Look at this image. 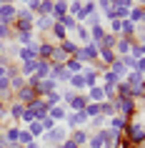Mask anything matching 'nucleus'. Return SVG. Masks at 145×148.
Segmentation results:
<instances>
[{
    "mask_svg": "<svg viewBox=\"0 0 145 148\" xmlns=\"http://www.w3.org/2000/svg\"><path fill=\"white\" fill-rule=\"evenodd\" d=\"M18 133H20V125H18V123L8 125V128H3V136H5V146H13V143H18Z\"/></svg>",
    "mask_w": 145,
    "mask_h": 148,
    "instance_id": "aec40b11",
    "label": "nucleus"
},
{
    "mask_svg": "<svg viewBox=\"0 0 145 148\" xmlns=\"http://www.w3.org/2000/svg\"><path fill=\"white\" fill-rule=\"evenodd\" d=\"M88 121L90 118L85 116V110H68V116H65V128H68V133L70 131H75V128H88Z\"/></svg>",
    "mask_w": 145,
    "mask_h": 148,
    "instance_id": "39448f33",
    "label": "nucleus"
},
{
    "mask_svg": "<svg viewBox=\"0 0 145 148\" xmlns=\"http://www.w3.org/2000/svg\"><path fill=\"white\" fill-rule=\"evenodd\" d=\"M40 123H43V131H53L55 125H58V123H55V121H53V118H50V116H45V118H43V121H40Z\"/></svg>",
    "mask_w": 145,
    "mask_h": 148,
    "instance_id": "a18cd8bd",
    "label": "nucleus"
},
{
    "mask_svg": "<svg viewBox=\"0 0 145 148\" xmlns=\"http://www.w3.org/2000/svg\"><path fill=\"white\" fill-rule=\"evenodd\" d=\"M108 70H110V73H113V75H115L118 80H125V75H128V68L123 65V60H120V58H118V60H115Z\"/></svg>",
    "mask_w": 145,
    "mask_h": 148,
    "instance_id": "393cba45",
    "label": "nucleus"
},
{
    "mask_svg": "<svg viewBox=\"0 0 145 148\" xmlns=\"http://www.w3.org/2000/svg\"><path fill=\"white\" fill-rule=\"evenodd\" d=\"M113 3H115V5H118V8H133V5H135V0H113Z\"/></svg>",
    "mask_w": 145,
    "mask_h": 148,
    "instance_id": "49530a36",
    "label": "nucleus"
},
{
    "mask_svg": "<svg viewBox=\"0 0 145 148\" xmlns=\"http://www.w3.org/2000/svg\"><path fill=\"white\" fill-rule=\"evenodd\" d=\"M88 103H90V101H88V95H85V93H78V95H75V101L70 103V110H83Z\"/></svg>",
    "mask_w": 145,
    "mask_h": 148,
    "instance_id": "f704fd0d",
    "label": "nucleus"
},
{
    "mask_svg": "<svg viewBox=\"0 0 145 148\" xmlns=\"http://www.w3.org/2000/svg\"><path fill=\"white\" fill-rule=\"evenodd\" d=\"M68 138L73 140V143H78L80 148H85V143H88V138H90V131H88V128H75V131L68 133Z\"/></svg>",
    "mask_w": 145,
    "mask_h": 148,
    "instance_id": "4468645a",
    "label": "nucleus"
},
{
    "mask_svg": "<svg viewBox=\"0 0 145 148\" xmlns=\"http://www.w3.org/2000/svg\"><path fill=\"white\" fill-rule=\"evenodd\" d=\"M53 50H55V43H53V40L40 38V43H38V60H50Z\"/></svg>",
    "mask_w": 145,
    "mask_h": 148,
    "instance_id": "f8f14e48",
    "label": "nucleus"
},
{
    "mask_svg": "<svg viewBox=\"0 0 145 148\" xmlns=\"http://www.w3.org/2000/svg\"><path fill=\"white\" fill-rule=\"evenodd\" d=\"M118 95L120 98H130V86L125 80H118Z\"/></svg>",
    "mask_w": 145,
    "mask_h": 148,
    "instance_id": "c03bdc74",
    "label": "nucleus"
},
{
    "mask_svg": "<svg viewBox=\"0 0 145 148\" xmlns=\"http://www.w3.org/2000/svg\"><path fill=\"white\" fill-rule=\"evenodd\" d=\"M98 53H100V48L95 45V43H88V45H80V48H78V53L73 55V58H78L83 65H93V63L98 60Z\"/></svg>",
    "mask_w": 145,
    "mask_h": 148,
    "instance_id": "423d86ee",
    "label": "nucleus"
},
{
    "mask_svg": "<svg viewBox=\"0 0 145 148\" xmlns=\"http://www.w3.org/2000/svg\"><path fill=\"white\" fill-rule=\"evenodd\" d=\"M83 13H85V18L95 15V13H98V3H95V0H83Z\"/></svg>",
    "mask_w": 145,
    "mask_h": 148,
    "instance_id": "ea45409f",
    "label": "nucleus"
},
{
    "mask_svg": "<svg viewBox=\"0 0 145 148\" xmlns=\"http://www.w3.org/2000/svg\"><path fill=\"white\" fill-rule=\"evenodd\" d=\"M25 108H28V110L33 113V116H35V121H43V118L48 116V106L43 103V98H40V95L30 103V106H25Z\"/></svg>",
    "mask_w": 145,
    "mask_h": 148,
    "instance_id": "9b49d317",
    "label": "nucleus"
},
{
    "mask_svg": "<svg viewBox=\"0 0 145 148\" xmlns=\"http://www.w3.org/2000/svg\"><path fill=\"white\" fill-rule=\"evenodd\" d=\"M133 70H138V73H143V75H145V58H138V60H135V68H133Z\"/></svg>",
    "mask_w": 145,
    "mask_h": 148,
    "instance_id": "09e8293b",
    "label": "nucleus"
},
{
    "mask_svg": "<svg viewBox=\"0 0 145 148\" xmlns=\"http://www.w3.org/2000/svg\"><path fill=\"white\" fill-rule=\"evenodd\" d=\"M45 38H48V40H53L55 45H58V43H63V40H68V38H70V33L65 30V28H63L60 23H55V25H53V30L48 33Z\"/></svg>",
    "mask_w": 145,
    "mask_h": 148,
    "instance_id": "ddd939ff",
    "label": "nucleus"
},
{
    "mask_svg": "<svg viewBox=\"0 0 145 148\" xmlns=\"http://www.w3.org/2000/svg\"><path fill=\"white\" fill-rule=\"evenodd\" d=\"M83 78H85V86L93 88V86H100V73L93 65H85L83 68Z\"/></svg>",
    "mask_w": 145,
    "mask_h": 148,
    "instance_id": "dca6fc26",
    "label": "nucleus"
},
{
    "mask_svg": "<svg viewBox=\"0 0 145 148\" xmlns=\"http://www.w3.org/2000/svg\"><path fill=\"white\" fill-rule=\"evenodd\" d=\"M65 138H68V128H65L63 123H58L53 131H45V133H43V136L38 138V143H40V148H45V146L48 148H58Z\"/></svg>",
    "mask_w": 145,
    "mask_h": 148,
    "instance_id": "f257e3e1",
    "label": "nucleus"
},
{
    "mask_svg": "<svg viewBox=\"0 0 145 148\" xmlns=\"http://www.w3.org/2000/svg\"><path fill=\"white\" fill-rule=\"evenodd\" d=\"M135 45V43H133V40L130 38H118V43H115V53H118V58H120V55H130V48Z\"/></svg>",
    "mask_w": 145,
    "mask_h": 148,
    "instance_id": "412c9836",
    "label": "nucleus"
},
{
    "mask_svg": "<svg viewBox=\"0 0 145 148\" xmlns=\"http://www.w3.org/2000/svg\"><path fill=\"white\" fill-rule=\"evenodd\" d=\"M25 113V106L23 103H18V101H10L8 103V118L13 121V123H18L20 125V116Z\"/></svg>",
    "mask_w": 145,
    "mask_h": 148,
    "instance_id": "2eb2a0df",
    "label": "nucleus"
},
{
    "mask_svg": "<svg viewBox=\"0 0 145 148\" xmlns=\"http://www.w3.org/2000/svg\"><path fill=\"white\" fill-rule=\"evenodd\" d=\"M8 148H25V146H20V143H13V146H8Z\"/></svg>",
    "mask_w": 145,
    "mask_h": 148,
    "instance_id": "6e6d98bb",
    "label": "nucleus"
},
{
    "mask_svg": "<svg viewBox=\"0 0 145 148\" xmlns=\"http://www.w3.org/2000/svg\"><path fill=\"white\" fill-rule=\"evenodd\" d=\"M128 20H130L133 25H143V23H145V8L133 5V8L128 10Z\"/></svg>",
    "mask_w": 145,
    "mask_h": 148,
    "instance_id": "a211bd4d",
    "label": "nucleus"
},
{
    "mask_svg": "<svg viewBox=\"0 0 145 148\" xmlns=\"http://www.w3.org/2000/svg\"><path fill=\"white\" fill-rule=\"evenodd\" d=\"M15 3H20V5H28V3H30V0H15Z\"/></svg>",
    "mask_w": 145,
    "mask_h": 148,
    "instance_id": "4d7b16f0",
    "label": "nucleus"
},
{
    "mask_svg": "<svg viewBox=\"0 0 145 148\" xmlns=\"http://www.w3.org/2000/svg\"><path fill=\"white\" fill-rule=\"evenodd\" d=\"M85 95H88V101L90 103H103L105 101V93H103V86H93L85 90Z\"/></svg>",
    "mask_w": 145,
    "mask_h": 148,
    "instance_id": "4be33fe9",
    "label": "nucleus"
},
{
    "mask_svg": "<svg viewBox=\"0 0 145 148\" xmlns=\"http://www.w3.org/2000/svg\"><path fill=\"white\" fill-rule=\"evenodd\" d=\"M25 148H40V143H38V140H33L30 146H25Z\"/></svg>",
    "mask_w": 145,
    "mask_h": 148,
    "instance_id": "864d4df0",
    "label": "nucleus"
},
{
    "mask_svg": "<svg viewBox=\"0 0 145 148\" xmlns=\"http://www.w3.org/2000/svg\"><path fill=\"white\" fill-rule=\"evenodd\" d=\"M95 3H108V0H95Z\"/></svg>",
    "mask_w": 145,
    "mask_h": 148,
    "instance_id": "052dcab7",
    "label": "nucleus"
},
{
    "mask_svg": "<svg viewBox=\"0 0 145 148\" xmlns=\"http://www.w3.org/2000/svg\"><path fill=\"white\" fill-rule=\"evenodd\" d=\"M45 148H48V146H45Z\"/></svg>",
    "mask_w": 145,
    "mask_h": 148,
    "instance_id": "e2e57ef3",
    "label": "nucleus"
},
{
    "mask_svg": "<svg viewBox=\"0 0 145 148\" xmlns=\"http://www.w3.org/2000/svg\"><path fill=\"white\" fill-rule=\"evenodd\" d=\"M135 5H140V8H145V0H135Z\"/></svg>",
    "mask_w": 145,
    "mask_h": 148,
    "instance_id": "5fc2aeb1",
    "label": "nucleus"
},
{
    "mask_svg": "<svg viewBox=\"0 0 145 148\" xmlns=\"http://www.w3.org/2000/svg\"><path fill=\"white\" fill-rule=\"evenodd\" d=\"M33 15L30 10L25 8V5H18V15H15V23H13V33H23V30H33Z\"/></svg>",
    "mask_w": 145,
    "mask_h": 148,
    "instance_id": "20e7f679",
    "label": "nucleus"
},
{
    "mask_svg": "<svg viewBox=\"0 0 145 148\" xmlns=\"http://www.w3.org/2000/svg\"><path fill=\"white\" fill-rule=\"evenodd\" d=\"M100 136H103V148H118V143H120V138H123V133H115V131H110V128H103Z\"/></svg>",
    "mask_w": 145,
    "mask_h": 148,
    "instance_id": "9d476101",
    "label": "nucleus"
},
{
    "mask_svg": "<svg viewBox=\"0 0 145 148\" xmlns=\"http://www.w3.org/2000/svg\"><path fill=\"white\" fill-rule=\"evenodd\" d=\"M43 103H45L48 108H53V106H58V103H63L60 101V88L53 90V93H48V95H43Z\"/></svg>",
    "mask_w": 145,
    "mask_h": 148,
    "instance_id": "7c9ffc66",
    "label": "nucleus"
},
{
    "mask_svg": "<svg viewBox=\"0 0 145 148\" xmlns=\"http://www.w3.org/2000/svg\"><path fill=\"white\" fill-rule=\"evenodd\" d=\"M123 136H125L130 143H135L138 148L145 146V125H143V121H140V116H135V118L128 121V128H125Z\"/></svg>",
    "mask_w": 145,
    "mask_h": 148,
    "instance_id": "f03ea898",
    "label": "nucleus"
},
{
    "mask_svg": "<svg viewBox=\"0 0 145 148\" xmlns=\"http://www.w3.org/2000/svg\"><path fill=\"white\" fill-rule=\"evenodd\" d=\"M25 8L30 10L33 15H38V8H40V0H30V3H28V5H25Z\"/></svg>",
    "mask_w": 145,
    "mask_h": 148,
    "instance_id": "de8ad7c7",
    "label": "nucleus"
},
{
    "mask_svg": "<svg viewBox=\"0 0 145 148\" xmlns=\"http://www.w3.org/2000/svg\"><path fill=\"white\" fill-rule=\"evenodd\" d=\"M15 15H18V5H15V3H5V5H0V23H5V25L13 28Z\"/></svg>",
    "mask_w": 145,
    "mask_h": 148,
    "instance_id": "6e6552de",
    "label": "nucleus"
},
{
    "mask_svg": "<svg viewBox=\"0 0 145 148\" xmlns=\"http://www.w3.org/2000/svg\"><path fill=\"white\" fill-rule=\"evenodd\" d=\"M53 25H55V20L50 15H35V20H33V30H35V35H48V33L53 30Z\"/></svg>",
    "mask_w": 145,
    "mask_h": 148,
    "instance_id": "0eeeda50",
    "label": "nucleus"
},
{
    "mask_svg": "<svg viewBox=\"0 0 145 148\" xmlns=\"http://www.w3.org/2000/svg\"><path fill=\"white\" fill-rule=\"evenodd\" d=\"M25 128L30 131V136H33V138H35V140H38L40 136H43V133H45V131H43V123H40V121H33V123H28V125H25Z\"/></svg>",
    "mask_w": 145,
    "mask_h": 148,
    "instance_id": "e433bc0d",
    "label": "nucleus"
},
{
    "mask_svg": "<svg viewBox=\"0 0 145 148\" xmlns=\"http://www.w3.org/2000/svg\"><path fill=\"white\" fill-rule=\"evenodd\" d=\"M138 33H140V35H145V23H143V25H138Z\"/></svg>",
    "mask_w": 145,
    "mask_h": 148,
    "instance_id": "603ef678",
    "label": "nucleus"
},
{
    "mask_svg": "<svg viewBox=\"0 0 145 148\" xmlns=\"http://www.w3.org/2000/svg\"><path fill=\"white\" fill-rule=\"evenodd\" d=\"M140 121H143V125H145V113H140Z\"/></svg>",
    "mask_w": 145,
    "mask_h": 148,
    "instance_id": "bf43d9fd",
    "label": "nucleus"
},
{
    "mask_svg": "<svg viewBox=\"0 0 145 148\" xmlns=\"http://www.w3.org/2000/svg\"><path fill=\"white\" fill-rule=\"evenodd\" d=\"M75 95H78V93L73 90V88H68V86L60 90V101H63V106H68V110H70V103L75 101Z\"/></svg>",
    "mask_w": 145,
    "mask_h": 148,
    "instance_id": "c756f323",
    "label": "nucleus"
},
{
    "mask_svg": "<svg viewBox=\"0 0 145 148\" xmlns=\"http://www.w3.org/2000/svg\"><path fill=\"white\" fill-rule=\"evenodd\" d=\"M5 3H15V0H0V5H5Z\"/></svg>",
    "mask_w": 145,
    "mask_h": 148,
    "instance_id": "13d9d810",
    "label": "nucleus"
},
{
    "mask_svg": "<svg viewBox=\"0 0 145 148\" xmlns=\"http://www.w3.org/2000/svg\"><path fill=\"white\" fill-rule=\"evenodd\" d=\"M58 48H60L65 55H70V58H73V55L78 53V48H80V45H78L75 40H70V38H68V40H63V43H58Z\"/></svg>",
    "mask_w": 145,
    "mask_h": 148,
    "instance_id": "cd10ccee",
    "label": "nucleus"
},
{
    "mask_svg": "<svg viewBox=\"0 0 145 148\" xmlns=\"http://www.w3.org/2000/svg\"><path fill=\"white\" fill-rule=\"evenodd\" d=\"M58 148H80V146H78V143H73L70 138H65V140H63V143H60Z\"/></svg>",
    "mask_w": 145,
    "mask_h": 148,
    "instance_id": "8fccbe9b",
    "label": "nucleus"
},
{
    "mask_svg": "<svg viewBox=\"0 0 145 148\" xmlns=\"http://www.w3.org/2000/svg\"><path fill=\"white\" fill-rule=\"evenodd\" d=\"M48 75H50V60H38L35 78H48Z\"/></svg>",
    "mask_w": 145,
    "mask_h": 148,
    "instance_id": "2f4dec72",
    "label": "nucleus"
},
{
    "mask_svg": "<svg viewBox=\"0 0 145 148\" xmlns=\"http://www.w3.org/2000/svg\"><path fill=\"white\" fill-rule=\"evenodd\" d=\"M58 23H60V25H63V28H65L68 33H75V28H78V20H75L73 15H63L60 20H58Z\"/></svg>",
    "mask_w": 145,
    "mask_h": 148,
    "instance_id": "72a5a7b5",
    "label": "nucleus"
},
{
    "mask_svg": "<svg viewBox=\"0 0 145 148\" xmlns=\"http://www.w3.org/2000/svg\"><path fill=\"white\" fill-rule=\"evenodd\" d=\"M83 63L78 60V58H68V60H65V70H68L70 75H78V73H83Z\"/></svg>",
    "mask_w": 145,
    "mask_h": 148,
    "instance_id": "bb28decb",
    "label": "nucleus"
},
{
    "mask_svg": "<svg viewBox=\"0 0 145 148\" xmlns=\"http://www.w3.org/2000/svg\"><path fill=\"white\" fill-rule=\"evenodd\" d=\"M8 80H10V90H13V93H18L20 88H25V86H28V78H23L20 73H18V75H10Z\"/></svg>",
    "mask_w": 145,
    "mask_h": 148,
    "instance_id": "c85d7f7f",
    "label": "nucleus"
},
{
    "mask_svg": "<svg viewBox=\"0 0 145 148\" xmlns=\"http://www.w3.org/2000/svg\"><path fill=\"white\" fill-rule=\"evenodd\" d=\"M85 146H88V148H103V136H100V131L90 133V138H88Z\"/></svg>",
    "mask_w": 145,
    "mask_h": 148,
    "instance_id": "58836bf2",
    "label": "nucleus"
},
{
    "mask_svg": "<svg viewBox=\"0 0 145 148\" xmlns=\"http://www.w3.org/2000/svg\"><path fill=\"white\" fill-rule=\"evenodd\" d=\"M50 13H53V0H40L38 15H50Z\"/></svg>",
    "mask_w": 145,
    "mask_h": 148,
    "instance_id": "79ce46f5",
    "label": "nucleus"
},
{
    "mask_svg": "<svg viewBox=\"0 0 145 148\" xmlns=\"http://www.w3.org/2000/svg\"><path fill=\"white\" fill-rule=\"evenodd\" d=\"M75 35H78V45H88V43H90V30H88V28H85L83 23H78V28H75Z\"/></svg>",
    "mask_w": 145,
    "mask_h": 148,
    "instance_id": "b1692460",
    "label": "nucleus"
},
{
    "mask_svg": "<svg viewBox=\"0 0 145 148\" xmlns=\"http://www.w3.org/2000/svg\"><path fill=\"white\" fill-rule=\"evenodd\" d=\"M88 30H90V43H95V45H98L100 43V38H103V35H105V28H103V25H95V28H88Z\"/></svg>",
    "mask_w": 145,
    "mask_h": 148,
    "instance_id": "c9c22d12",
    "label": "nucleus"
},
{
    "mask_svg": "<svg viewBox=\"0 0 145 148\" xmlns=\"http://www.w3.org/2000/svg\"><path fill=\"white\" fill-rule=\"evenodd\" d=\"M48 116L53 118L55 123H63V121H65V116H68V106L58 103V106H53V108H48Z\"/></svg>",
    "mask_w": 145,
    "mask_h": 148,
    "instance_id": "6ab92c4d",
    "label": "nucleus"
},
{
    "mask_svg": "<svg viewBox=\"0 0 145 148\" xmlns=\"http://www.w3.org/2000/svg\"><path fill=\"white\" fill-rule=\"evenodd\" d=\"M33 140H35V138H33V136H30V131L20 125V133H18V143H20V146H30Z\"/></svg>",
    "mask_w": 145,
    "mask_h": 148,
    "instance_id": "4c0bfd02",
    "label": "nucleus"
},
{
    "mask_svg": "<svg viewBox=\"0 0 145 148\" xmlns=\"http://www.w3.org/2000/svg\"><path fill=\"white\" fill-rule=\"evenodd\" d=\"M38 98V93L33 90L30 86H25V88H20L18 93H13V101H18V103H23V106H30L33 101Z\"/></svg>",
    "mask_w": 145,
    "mask_h": 148,
    "instance_id": "1a4fd4ad",
    "label": "nucleus"
},
{
    "mask_svg": "<svg viewBox=\"0 0 145 148\" xmlns=\"http://www.w3.org/2000/svg\"><path fill=\"white\" fill-rule=\"evenodd\" d=\"M0 78H8V65H0Z\"/></svg>",
    "mask_w": 145,
    "mask_h": 148,
    "instance_id": "3c124183",
    "label": "nucleus"
},
{
    "mask_svg": "<svg viewBox=\"0 0 145 148\" xmlns=\"http://www.w3.org/2000/svg\"><path fill=\"white\" fill-rule=\"evenodd\" d=\"M115 43H118V35H113V33H105V35L100 38L98 48H100V50H113V48H115Z\"/></svg>",
    "mask_w": 145,
    "mask_h": 148,
    "instance_id": "a878e982",
    "label": "nucleus"
},
{
    "mask_svg": "<svg viewBox=\"0 0 145 148\" xmlns=\"http://www.w3.org/2000/svg\"><path fill=\"white\" fill-rule=\"evenodd\" d=\"M100 116H103V118H113V116H118V113H115L113 101H103V103H100Z\"/></svg>",
    "mask_w": 145,
    "mask_h": 148,
    "instance_id": "473e14b6",
    "label": "nucleus"
},
{
    "mask_svg": "<svg viewBox=\"0 0 145 148\" xmlns=\"http://www.w3.org/2000/svg\"><path fill=\"white\" fill-rule=\"evenodd\" d=\"M113 106H115V113L123 116V118H128V121L138 116V101L135 98H120V95H118L113 101Z\"/></svg>",
    "mask_w": 145,
    "mask_h": 148,
    "instance_id": "7ed1b4c3",
    "label": "nucleus"
},
{
    "mask_svg": "<svg viewBox=\"0 0 145 148\" xmlns=\"http://www.w3.org/2000/svg\"><path fill=\"white\" fill-rule=\"evenodd\" d=\"M35 68H38V58H35V60H28V63H18V70H20V75H23V78L35 75Z\"/></svg>",
    "mask_w": 145,
    "mask_h": 148,
    "instance_id": "5701e85b",
    "label": "nucleus"
},
{
    "mask_svg": "<svg viewBox=\"0 0 145 148\" xmlns=\"http://www.w3.org/2000/svg\"><path fill=\"white\" fill-rule=\"evenodd\" d=\"M0 148H8V146H3V143H0Z\"/></svg>",
    "mask_w": 145,
    "mask_h": 148,
    "instance_id": "680f3d73",
    "label": "nucleus"
},
{
    "mask_svg": "<svg viewBox=\"0 0 145 148\" xmlns=\"http://www.w3.org/2000/svg\"><path fill=\"white\" fill-rule=\"evenodd\" d=\"M83 110H85V116H88V118H95V116H100V103H88Z\"/></svg>",
    "mask_w": 145,
    "mask_h": 148,
    "instance_id": "a19ab883",
    "label": "nucleus"
},
{
    "mask_svg": "<svg viewBox=\"0 0 145 148\" xmlns=\"http://www.w3.org/2000/svg\"><path fill=\"white\" fill-rule=\"evenodd\" d=\"M105 128H110V131H115V133H125V128H128V118H123V116L108 118V125H105Z\"/></svg>",
    "mask_w": 145,
    "mask_h": 148,
    "instance_id": "f3484780",
    "label": "nucleus"
},
{
    "mask_svg": "<svg viewBox=\"0 0 145 148\" xmlns=\"http://www.w3.org/2000/svg\"><path fill=\"white\" fill-rule=\"evenodd\" d=\"M83 25H85V28H95V25H103V18H100L98 13H95V15H88Z\"/></svg>",
    "mask_w": 145,
    "mask_h": 148,
    "instance_id": "37998d69",
    "label": "nucleus"
}]
</instances>
